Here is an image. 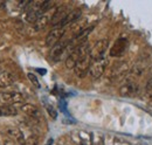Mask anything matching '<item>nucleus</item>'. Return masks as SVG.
<instances>
[{
    "label": "nucleus",
    "instance_id": "obj_1",
    "mask_svg": "<svg viewBox=\"0 0 152 145\" xmlns=\"http://www.w3.org/2000/svg\"><path fill=\"white\" fill-rule=\"evenodd\" d=\"M90 53V48H89V45L86 42L81 46H78L77 48H75L70 54L67 56L66 59V67L68 69H74L76 66V63L78 62L80 59H82L83 56L88 55Z\"/></svg>",
    "mask_w": 152,
    "mask_h": 145
},
{
    "label": "nucleus",
    "instance_id": "obj_2",
    "mask_svg": "<svg viewBox=\"0 0 152 145\" xmlns=\"http://www.w3.org/2000/svg\"><path fill=\"white\" fill-rule=\"evenodd\" d=\"M25 101V96L18 91H0V103L7 104V103H14L21 104Z\"/></svg>",
    "mask_w": 152,
    "mask_h": 145
},
{
    "label": "nucleus",
    "instance_id": "obj_3",
    "mask_svg": "<svg viewBox=\"0 0 152 145\" xmlns=\"http://www.w3.org/2000/svg\"><path fill=\"white\" fill-rule=\"evenodd\" d=\"M108 47H109L108 40L103 39V40L97 41L95 45H94V47L90 49V53H89L91 60H93V61H97V60L103 59L105 52H107V49H108Z\"/></svg>",
    "mask_w": 152,
    "mask_h": 145
},
{
    "label": "nucleus",
    "instance_id": "obj_4",
    "mask_svg": "<svg viewBox=\"0 0 152 145\" xmlns=\"http://www.w3.org/2000/svg\"><path fill=\"white\" fill-rule=\"evenodd\" d=\"M91 62H93V60H91V57H90L89 54L83 56L82 59H80L78 62L76 63L75 68H74V72H75L76 76L80 77V78L84 77L87 75V72L90 70Z\"/></svg>",
    "mask_w": 152,
    "mask_h": 145
},
{
    "label": "nucleus",
    "instance_id": "obj_5",
    "mask_svg": "<svg viewBox=\"0 0 152 145\" xmlns=\"http://www.w3.org/2000/svg\"><path fill=\"white\" fill-rule=\"evenodd\" d=\"M108 66V60L107 57H103L101 60H97V61H93L91 62V66H90V76L94 78V80H97L99 78L104 72H105V68Z\"/></svg>",
    "mask_w": 152,
    "mask_h": 145
},
{
    "label": "nucleus",
    "instance_id": "obj_6",
    "mask_svg": "<svg viewBox=\"0 0 152 145\" xmlns=\"http://www.w3.org/2000/svg\"><path fill=\"white\" fill-rule=\"evenodd\" d=\"M66 34V29L63 27H55L53 28L46 37V45L50 48H53L56 43H58Z\"/></svg>",
    "mask_w": 152,
    "mask_h": 145
},
{
    "label": "nucleus",
    "instance_id": "obj_7",
    "mask_svg": "<svg viewBox=\"0 0 152 145\" xmlns=\"http://www.w3.org/2000/svg\"><path fill=\"white\" fill-rule=\"evenodd\" d=\"M129 72V66L126 62L124 61H119V62H116L114 66L111 67V70H110V78L111 80H119L122 77H124Z\"/></svg>",
    "mask_w": 152,
    "mask_h": 145
},
{
    "label": "nucleus",
    "instance_id": "obj_8",
    "mask_svg": "<svg viewBox=\"0 0 152 145\" xmlns=\"http://www.w3.org/2000/svg\"><path fill=\"white\" fill-rule=\"evenodd\" d=\"M128 45H129V41L126 37H119L116 42L114 43V46L110 48V52L109 54L111 57H119L124 54V52L126 51L128 48Z\"/></svg>",
    "mask_w": 152,
    "mask_h": 145
},
{
    "label": "nucleus",
    "instance_id": "obj_9",
    "mask_svg": "<svg viewBox=\"0 0 152 145\" xmlns=\"http://www.w3.org/2000/svg\"><path fill=\"white\" fill-rule=\"evenodd\" d=\"M68 14H69V11H68L67 6L57 7L56 10L54 11V13H53V18H52V21H50L52 26H57L58 27L63 22V20L67 18Z\"/></svg>",
    "mask_w": 152,
    "mask_h": 145
},
{
    "label": "nucleus",
    "instance_id": "obj_10",
    "mask_svg": "<svg viewBox=\"0 0 152 145\" xmlns=\"http://www.w3.org/2000/svg\"><path fill=\"white\" fill-rule=\"evenodd\" d=\"M69 40H64V39H62L58 43H56L53 48H52V51H50V57L53 59V60H58L62 54L66 52V49H68V45H69Z\"/></svg>",
    "mask_w": 152,
    "mask_h": 145
},
{
    "label": "nucleus",
    "instance_id": "obj_11",
    "mask_svg": "<svg viewBox=\"0 0 152 145\" xmlns=\"http://www.w3.org/2000/svg\"><path fill=\"white\" fill-rule=\"evenodd\" d=\"M119 94L124 97H133L138 94V84H136L134 82H126L123 86H121Z\"/></svg>",
    "mask_w": 152,
    "mask_h": 145
},
{
    "label": "nucleus",
    "instance_id": "obj_12",
    "mask_svg": "<svg viewBox=\"0 0 152 145\" xmlns=\"http://www.w3.org/2000/svg\"><path fill=\"white\" fill-rule=\"evenodd\" d=\"M81 15H82V10H81V8H75V10H73V11H70L69 14L67 15V18L63 20V22H62L58 27H63V28H64V26L74 23L78 19H81Z\"/></svg>",
    "mask_w": 152,
    "mask_h": 145
},
{
    "label": "nucleus",
    "instance_id": "obj_13",
    "mask_svg": "<svg viewBox=\"0 0 152 145\" xmlns=\"http://www.w3.org/2000/svg\"><path fill=\"white\" fill-rule=\"evenodd\" d=\"M87 28V19L81 18L77 21H75L74 23L70 25V32L73 33V36L76 37L77 35H80L84 29Z\"/></svg>",
    "mask_w": 152,
    "mask_h": 145
},
{
    "label": "nucleus",
    "instance_id": "obj_14",
    "mask_svg": "<svg viewBox=\"0 0 152 145\" xmlns=\"http://www.w3.org/2000/svg\"><path fill=\"white\" fill-rule=\"evenodd\" d=\"M7 135L12 138V141H14L15 143H18L19 145H25L26 142V138L23 136V132L17 129V127H13V129H8L7 130Z\"/></svg>",
    "mask_w": 152,
    "mask_h": 145
},
{
    "label": "nucleus",
    "instance_id": "obj_15",
    "mask_svg": "<svg viewBox=\"0 0 152 145\" xmlns=\"http://www.w3.org/2000/svg\"><path fill=\"white\" fill-rule=\"evenodd\" d=\"M21 111L23 114H26L27 116L32 117V118H37L40 116V111H39L38 107H35L34 104H31V103H23L21 104Z\"/></svg>",
    "mask_w": 152,
    "mask_h": 145
},
{
    "label": "nucleus",
    "instance_id": "obj_16",
    "mask_svg": "<svg viewBox=\"0 0 152 145\" xmlns=\"http://www.w3.org/2000/svg\"><path fill=\"white\" fill-rule=\"evenodd\" d=\"M15 81L13 74L8 72H0V88H6L10 87L11 84H13Z\"/></svg>",
    "mask_w": 152,
    "mask_h": 145
},
{
    "label": "nucleus",
    "instance_id": "obj_17",
    "mask_svg": "<svg viewBox=\"0 0 152 145\" xmlns=\"http://www.w3.org/2000/svg\"><path fill=\"white\" fill-rule=\"evenodd\" d=\"M52 18H53V15H49V14H48V12L43 13V14L38 19V21L34 23V28H35L37 31H41V29L46 28V27H47V25L52 21Z\"/></svg>",
    "mask_w": 152,
    "mask_h": 145
},
{
    "label": "nucleus",
    "instance_id": "obj_18",
    "mask_svg": "<svg viewBox=\"0 0 152 145\" xmlns=\"http://www.w3.org/2000/svg\"><path fill=\"white\" fill-rule=\"evenodd\" d=\"M18 115V109L15 105L4 104L0 107V116L1 117H12Z\"/></svg>",
    "mask_w": 152,
    "mask_h": 145
},
{
    "label": "nucleus",
    "instance_id": "obj_19",
    "mask_svg": "<svg viewBox=\"0 0 152 145\" xmlns=\"http://www.w3.org/2000/svg\"><path fill=\"white\" fill-rule=\"evenodd\" d=\"M144 95H145V98L146 100H152V77H150L149 81L146 82Z\"/></svg>",
    "mask_w": 152,
    "mask_h": 145
},
{
    "label": "nucleus",
    "instance_id": "obj_20",
    "mask_svg": "<svg viewBox=\"0 0 152 145\" xmlns=\"http://www.w3.org/2000/svg\"><path fill=\"white\" fill-rule=\"evenodd\" d=\"M39 144V138L38 136L35 135H31L26 138V142H25V145H38Z\"/></svg>",
    "mask_w": 152,
    "mask_h": 145
},
{
    "label": "nucleus",
    "instance_id": "obj_21",
    "mask_svg": "<svg viewBox=\"0 0 152 145\" xmlns=\"http://www.w3.org/2000/svg\"><path fill=\"white\" fill-rule=\"evenodd\" d=\"M27 76H28V78H29V81L37 87V88H40V83H39V80H38V77L33 74V72H28L27 74Z\"/></svg>",
    "mask_w": 152,
    "mask_h": 145
},
{
    "label": "nucleus",
    "instance_id": "obj_22",
    "mask_svg": "<svg viewBox=\"0 0 152 145\" xmlns=\"http://www.w3.org/2000/svg\"><path fill=\"white\" fill-rule=\"evenodd\" d=\"M47 110H48V112H49V116H52L53 118H56V111H55L54 109L47 107Z\"/></svg>",
    "mask_w": 152,
    "mask_h": 145
},
{
    "label": "nucleus",
    "instance_id": "obj_23",
    "mask_svg": "<svg viewBox=\"0 0 152 145\" xmlns=\"http://www.w3.org/2000/svg\"><path fill=\"white\" fill-rule=\"evenodd\" d=\"M5 145H17V143L14 141H6L5 142Z\"/></svg>",
    "mask_w": 152,
    "mask_h": 145
},
{
    "label": "nucleus",
    "instance_id": "obj_24",
    "mask_svg": "<svg viewBox=\"0 0 152 145\" xmlns=\"http://www.w3.org/2000/svg\"><path fill=\"white\" fill-rule=\"evenodd\" d=\"M52 142H53V141H52V139H49V141H48V143H47V145H52Z\"/></svg>",
    "mask_w": 152,
    "mask_h": 145
},
{
    "label": "nucleus",
    "instance_id": "obj_25",
    "mask_svg": "<svg viewBox=\"0 0 152 145\" xmlns=\"http://www.w3.org/2000/svg\"><path fill=\"white\" fill-rule=\"evenodd\" d=\"M0 72H1V70H0Z\"/></svg>",
    "mask_w": 152,
    "mask_h": 145
}]
</instances>
